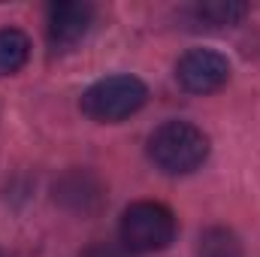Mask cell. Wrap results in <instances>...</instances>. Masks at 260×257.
Returning <instances> with one entry per match:
<instances>
[{"mask_svg":"<svg viewBox=\"0 0 260 257\" xmlns=\"http://www.w3.org/2000/svg\"><path fill=\"white\" fill-rule=\"evenodd\" d=\"M148 100V88L136 76H106L82 94V112L91 121L115 124L139 112Z\"/></svg>","mask_w":260,"mask_h":257,"instance_id":"3957f363","label":"cell"},{"mask_svg":"<svg viewBox=\"0 0 260 257\" xmlns=\"http://www.w3.org/2000/svg\"><path fill=\"white\" fill-rule=\"evenodd\" d=\"M0 257H3V254H0Z\"/></svg>","mask_w":260,"mask_h":257,"instance_id":"8fae6325","label":"cell"},{"mask_svg":"<svg viewBox=\"0 0 260 257\" xmlns=\"http://www.w3.org/2000/svg\"><path fill=\"white\" fill-rule=\"evenodd\" d=\"M197 257H245V248L233 230L209 227L197 239Z\"/></svg>","mask_w":260,"mask_h":257,"instance_id":"ba28073f","label":"cell"},{"mask_svg":"<svg viewBox=\"0 0 260 257\" xmlns=\"http://www.w3.org/2000/svg\"><path fill=\"white\" fill-rule=\"evenodd\" d=\"M55 200L76 215H94V212H100V206L106 200V188L94 173L70 170L55 182Z\"/></svg>","mask_w":260,"mask_h":257,"instance_id":"8992f818","label":"cell"},{"mask_svg":"<svg viewBox=\"0 0 260 257\" xmlns=\"http://www.w3.org/2000/svg\"><path fill=\"white\" fill-rule=\"evenodd\" d=\"M118 236L130 254L164 251L176 236V215L164 203L139 200L124 209L121 224H118Z\"/></svg>","mask_w":260,"mask_h":257,"instance_id":"7a4b0ae2","label":"cell"},{"mask_svg":"<svg viewBox=\"0 0 260 257\" xmlns=\"http://www.w3.org/2000/svg\"><path fill=\"white\" fill-rule=\"evenodd\" d=\"M79 257H130V251L124 245H112V242H94L88 245Z\"/></svg>","mask_w":260,"mask_h":257,"instance_id":"30bf717a","label":"cell"},{"mask_svg":"<svg viewBox=\"0 0 260 257\" xmlns=\"http://www.w3.org/2000/svg\"><path fill=\"white\" fill-rule=\"evenodd\" d=\"M230 79V61L212 49H191L176 64V82L191 94H212Z\"/></svg>","mask_w":260,"mask_h":257,"instance_id":"277c9868","label":"cell"},{"mask_svg":"<svg viewBox=\"0 0 260 257\" xmlns=\"http://www.w3.org/2000/svg\"><path fill=\"white\" fill-rule=\"evenodd\" d=\"M30 55V40L15 30V27H3L0 30V76H12L27 64Z\"/></svg>","mask_w":260,"mask_h":257,"instance_id":"9c48e42d","label":"cell"},{"mask_svg":"<svg viewBox=\"0 0 260 257\" xmlns=\"http://www.w3.org/2000/svg\"><path fill=\"white\" fill-rule=\"evenodd\" d=\"M248 6L236 0H206V3H191L188 9H182V18L197 30H221V27L239 24Z\"/></svg>","mask_w":260,"mask_h":257,"instance_id":"52a82bcc","label":"cell"},{"mask_svg":"<svg viewBox=\"0 0 260 257\" xmlns=\"http://www.w3.org/2000/svg\"><path fill=\"white\" fill-rule=\"evenodd\" d=\"M209 157V136L188 121H167L148 136V160L170 176L194 173Z\"/></svg>","mask_w":260,"mask_h":257,"instance_id":"6da1fadb","label":"cell"},{"mask_svg":"<svg viewBox=\"0 0 260 257\" xmlns=\"http://www.w3.org/2000/svg\"><path fill=\"white\" fill-rule=\"evenodd\" d=\"M94 24V6L91 3H52L46 18V34L55 52H67L76 43L85 40V34Z\"/></svg>","mask_w":260,"mask_h":257,"instance_id":"5b68a950","label":"cell"}]
</instances>
